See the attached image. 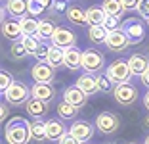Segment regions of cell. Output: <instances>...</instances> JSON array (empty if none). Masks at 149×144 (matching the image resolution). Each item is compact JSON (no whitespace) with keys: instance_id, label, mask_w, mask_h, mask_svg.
Listing matches in <instances>:
<instances>
[{"instance_id":"6da1fadb","label":"cell","mask_w":149,"mask_h":144,"mask_svg":"<svg viewBox=\"0 0 149 144\" xmlns=\"http://www.w3.org/2000/svg\"><path fill=\"white\" fill-rule=\"evenodd\" d=\"M4 140L6 144H29L31 136V121L25 117H12L4 125Z\"/></svg>"},{"instance_id":"7a4b0ae2","label":"cell","mask_w":149,"mask_h":144,"mask_svg":"<svg viewBox=\"0 0 149 144\" xmlns=\"http://www.w3.org/2000/svg\"><path fill=\"white\" fill-rule=\"evenodd\" d=\"M2 96H4V102L10 106H25L27 100L31 98V87L15 81Z\"/></svg>"},{"instance_id":"3957f363","label":"cell","mask_w":149,"mask_h":144,"mask_svg":"<svg viewBox=\"0 0 149 144\" xmlns=\"http://www.w3.org/2000/svg\"><path fill=\"white\" fill-rule=\"evenodd\" d=\"M105 75L113 81V85L130 83V79L134 77L130 67H128V61H124V60H115L113 64H109L105 69Z\"/></svg>"},{"instance_id":"277c9868","label":"cell","mask_w":149,"mask_h":144,"mask_svg":"<svg viewBox=\"0 0 149 144\" xmlns=\"http://www.w3.org/2000/svg\"><path fill=\"white\" fill-rule=\"evenodd\" d=\"M105 67V58L97 52L96 48H86L82 50V69L86 73H101Z\"/></svg>"},{"instance_id":"5b68a950","label":"cell","mask_w":149,"mask_h":144,"mask_svg":"<svg viewBox=\"0 0 149 144\" xmlns=\"http://www.w3.org/2000/svg\"><path fill=\"white\" fill-rule=\"evenodd\" d=\"M120 29L126 33V37L130 39L132 44H140L145 39V25L141 21V18H128L120 23Z\"/></svg>"},{"instance_id":"8992f818","label":"cell","mask_w":149,"mask_h":144,"mask_svg":"<svg viewBox=\"0 0 149 144\" xmlns=\"http://www.w3.org/2000/svg\"><path fill=\"white\" fill-rule=\"evenodd\" d=\"M94 125H96V129L101 135H115L118 131V127H120V119L113 112H100L96 115Z\"/></svg>"},{"instance_id":"52a82bcc","label":"cell","mask_w":149,"mask_h":144,"mask_svg":"<svg viewBox=\"0 0 149 144\" xmlns=\"http://www.w3.org/2000/svg\"><path fill=\"white\" fill-rule=\"evenodd\" d=\"M130 39L126 37L123 29H117V31H111L109 37L105 40V46L109 52H115V54H120V52H126L128 46H130Z\"/></svg>"},{"instance_id":"ba28073f","label":"cell","mask_w":149,"mask_h":144,"mask_svg":"<svg viewBox=\"0 0 149 144\" xmlns=\"http://www.w3.org/2000/svg\"><path fill=\"white\" fill-rule=\"evenodd\" d=\"M113 98L117 100V104H120V106H132L138 100V88L134 87V85H130V83L115 85Z\"/></svg>"},{"instance_id":"9c48e42d","label":"cell","mask_w":149,"mask_h":144,"mask_svg":"<svg viewBox=\"0 0 149 144\" xmlns=\"http://www.w3.org/2000/svg\"><path fill=\"white\" fill-rule=\"evenodd\" d=\"M94 131H96V125L88 121H82V119H77V121L71 123L69 127V135H73L77 140H80L82 144H88V140L94 136Z\"/></svg>"},{"instance_id":"30bf717a","label":"cell","mask_w":149,"mask_h":144,"mask_svg":"<svg viewBox=\"0 0 149 144\" xmlns=\"http://www.w3.org/2000/svg\"><path fill=\"white\" fill-rule=\"evenodd\" d=\"M54 67L50 66L48 61H36L35 66L31 67V77L35 79V83H48L52 85L54 79H56V73H54Z\"/></svg>"},{"instance_id":"8fae6325","label":"cell","mask_w":149,"mask_h":144,"mask_svg":"<svg viewBox=\"0 0 149 144\" xmlns=\"http://www.w3.org/2000/svg\"><path fill=\"white\" fill-rule=\"evenodd\" d=\"M52 44L63 48V50L71 48V46H77V35L71 29H67V27H57L52 37Z\"/></svg>"},{"instance_id":"7c38bea8","label":"cell","mask_w":149,"mask_h":144,"mask_svg":"<svg viewBox=\"0 0 149 144\" xmlns=\"http://www.w3.org/2000/svg\"><path fill=\"white\" fill-rule=\"evenodd\" d=\"M67 133H69V129L65 127L63 119H50V121H46V140L59 142Z\"/></svg>"},{"instance_id":"4fadbf2b","label":"cell","mask_w":149,"mask_h":144,"mask_svg":"<svg viewBox=\"0 0 149 144\" xmlns=\"http://www.w3.org/2000/svg\"><path fill=\"white\" fill-rule=\"evenodd\" d=\"M25 109H27V115H29V117H33V119H42V117H46V115H48L50 104L31 96V98L27 100V104H25Z\"/></svg>"},{"instance_id":"5bb4252c","label":"cell","mask_w":149,"mask_h":144,"mask_svg":"<svg viewBox=\"0 0 149 144\" xmlns=\"http://www.w3.org/2000/svg\"><path fill=\"white\" fill-rule=\"evenodd\" d=\"M2 35H4V39L12 40V42H17V40H21L23 37V29H21V23H19V19H6V21H2Z\"/></svg>"},{"instance_id":"9a60e30c","label":"cell","mask_w":149,"mask_h":144,"mask_svg":"<svg viewBox=\"0 0 149 144\" xmlns=\"http://www.w3.org/2000/svg\"><path fill=\"white\" fill-rule=\"evenodd\" d=\"M4 10L12 19H21L29 16V8H27V0H6Z\"/></svg>"},{"instance_id":"2e32d148","label":"cell","mask_w":149,"mask_h":144,"mask_svg":"<svg viewBox=\"0 0 149 144\" xmlns=\"http://www.w3.org/2000/svg\"><path fill=\"white\" fill-rule=\"evenodd\" d=\"M31 96L50 104V102L56 100V88H54L52 85H48V83H35L31 87Z\"/></svg>"},{"instance_id":"e0dca14e","label":"cell","mask_w":149,"mask_h":144,"mask_svg":"<svg viewBox=\"0 0 149 144\" xmlns=\"http://www.w3.org/2000/svg\"><path fill=\"white\" fill-rule=\"evenodd\" d=\"M86 98H88V96L84 94L77 85H71V87H67L65 90H63V100L69 102V104H73V106H77L79 109L86 104Z\"/></svg>"},{"instance_id":"ac0fdd59","label":"cell","mask_w":149,"mask_h":144,"mask_svg":"<svg viewBox=\"0 0 149 144\" xmlns=\"http://www.w3.org/2000/svg\"><path fill=\"white\" fill-rule=\"evenodd\" d=\"M74 85H77V87H79L86 96H94L96 92H100V88H97V81H96V75H92V73L80 75V77L77 79V83H74Z\"/></svg>"},{"instance_id":"d6986e66","label":"cell","mask_w":149,"mask_h":144,"mask_svg":"<svg viewBox=\"0 0 149 144\" xmlns=\"http://www.w3.org/2000/svg\"><path fill=\"white\" fill-rule=\"evenodd\" d=\"M65 67L71 71L82 69V52L77 46L65 48Z\"/></svg>"},{"instance_id":"ffe728a7","label":"cell","mask_w":149,"mask_h":144,"mask_svg":"<svg viewBox=\"0 0 149 144\" xmlns=\"http://www.w3.org/2000/svg\"><path fill=\"white\" fill-rule=\"evenodd\" d=\"M126 61H128V67H130V71H132L134 77H140V75L149 67V60L143 56V54H132Z\"/></svg>"},{"instance_id":"44dd1931","label":"cell","mask_w":149,"mask_h":144,"mask_svg":"<svg viewBox=\"0 0 149 144\" xmlns=\"http://www.w3.org/2000/svg\"><path fill=\"white\" fill-rule=\"evenodd\" d=\"M56 29H57L56 19H50V18L40 19V21H38V31H36V37H38L40 40H52Z\"/></svg>"},{"instance_id":"7402d4cb","label":"cell","mask_w":149,"mask_h":144,"mask_svg":"<svg viewBox=\"0 0 149 144\" xmlns=\"http://www.w3.org/2000/svg\"><path fill=\"white\" fill-rule=\"evenodd\" d=\"M46 61H48L54 69L65 67V50H63V48H59V46H54V44H50V52H48Z\"/></svg>"},{"instance_id":"603a6c76","label":"cell","mask_w":149,"mask_h":144,"mask_svg":"<svg viewBox=\"0 0 149 144\" xmlns=\"http://www.w3.org/2000/svg\"><path fill=\"white\" fill-rule=\"evenodd\" d=\"M86 19L88 25H103L107 19V12L103 10V6H90L86 10Z\"/></svg>"},{"instance_id":"cb8c5ba5","label":"cell","mask_w":149,"mask_h":144,"mask_svg":"<svg viewBox=\"0 0 149 144\" xmlns=\"http://www.w3.org/2000/svg\"><path fill=\"white\" fill-rule=\"evenodd\" d=\"M107 37H109V31L103 25H90L88 27V40L92 44H105Z\"/></svg>"},{"instance_id":"d4e9b609","label":"cell","mask_w":149,"mask_h":144,"mask_svg":"<svg viewBox=\"0 0 149 144\" xmlns=\"http://www.w3.org/2000/svg\"><path fill=\"white\" fill-rule=\"evenodd\" d=\"M52 2H54V0H27L29 16H33V18H38V16H42L46 10L52 8Z\"/></svg>"},{"instance_id":"484cf974","label":"cell","mask_w":149,"mask_h":144,"mask_svg":"<svg viewBox=\"0 0 149 144\" xmlns=\"http://www.w3.org/2000/svg\"><path fill=\"white\" fill-rule=\"evenodd\" d=\"M65 18L69 19V23H73V25H88V19H86V10H80L77 8V6H71L69 10L65 12Z\"/></svg>"},{"instance_id":"4316f807","label":"cell","mask_w":149,"mask_h":144,"mask_svg":"<svg viewBox=\"0 0 149 144\" xmlns=\"http://www.w3.org/2000/svg\"><path fill=\"white\" fill-rule=\"evenodd\" d=\"M79 115V108L73 104H69V102L61 100L59 104H57V117L59 119H74Z\"/></svg>"},{"instance_id":"83f0119b","label":"cell","mask_w":149,"mask_h":144,"mask_svg":"<svg viewBox=\"0 0 149 144\" xmlns=\"http://www.w3.org/2000/svg\"><path fill=\"white\" fill-rule=\"evenodd\" d=\"M31 136L35 142H44L46 140V121L33 119L31 121Z\"/></svg>"},{"instance_id":"f1b7e54d","label":"cell","mask_w":149,"mask_h":144,"mask_svg":"<svg viewBox=\"0 0 149 144\" xmlns=\"http://www.w3.org/2000/svg\"><path fill=\"white\" fill-rule=\"evenodd\" d=\"M38 21H40V19L33 18V16H25V18L19 19L21 29H23V35H25V37H35L36 31H38Z\"/></svg>"},{"instance_id":"f546056e","label":"cell","mask_w":149,"mask_h":144,"mask_svg":"<svg viewBox=\"0 0 149 144\" xmlns=\"http://www.w3.org/2000/svg\"><path fill=\"white\" fill-rule=\"evenodd\" d=\"M103 10L107 12V16H117V18H123L124 8L120 4V0H103Z\"/></svg>"},{"instance_id":"4dcf8cb0","label":"cell","mask_w":149,"mask_h":144,"mask_svg":"<svg viewBox=\"0 0 149 144\" xmlns=\"http://www.w3.org/2000/svg\"><path fill=\"white\" fill-rule=\"evenodd\" d=\"M96 81H97V88H100V92H103V94H109V92L115 90L113 81H111L105 73H97L96 75Z\"/></svg>"},{"instance_id":"1f68e13d","label":"cell","mask_w":149,"mask_h":144,"mask_svg":"<svg viewBox=\"0 0 149 144\" xmlns=\"http://www.w3.org/2000/svg\"><path fill=\"white\" fill-rule=\"evenodd\" d=\"M23 44H25V48H27V52H29V56H35L36 52H38V48H40V44L44 42V40H40L38 37H23Z\"/></svg>"},{"instance_id":"d6a6232c","label":"cell","mask_w":149,"mask_h":144,"mask_svg":"<svg viewBox=\"0 0 149 144\" xmlns=\"http://www.w3.org/2000/svg\"><path fill=\"white\" fill-rule=\"evenodd\" d=\"M10 56H12V60H23V58L29 56V52H27L23 40H17V42L12 44V48H10Z\"/></svg>"},{"instance_id":"836d02e7","label":"cell","mask_w":149,"mask_h":144,"mask_svg":"<svg viewBox=\"0 0 149 144\" xmlns=\"http://www.w3.org/2000/svg\"><path fill=\"white\" fill-rule=\"evenodd\" d=\"M13 83H15V81H13V77H12V75H10L6 69H2V73H0V92L4 94V92L8 90V88L12 87Z\"/></svg>"},{"instance_id":"e575fe53","label":"cell","mask_w":149,"mask_h":144,"mask_svg":"<svg viewBox=\"0 0 149 144\" xmlns=\"http://www.w3.org/2000/svg\"><path fill=\"white\" fill-rule=\"evenodd\" d=\"M103 27H105L107 31H117V29H120V18H117V16H107V19H105V23H103Z\"/></svg>"},{"instance_id":"d590c367","label":"cell","mask_w":149,"mask_h":144,"mask_svg":"<svg viewBox=\"0 0 149 144\" xmlns=\"http://www.w3.org/2000/svg\"><path fill=\"white\" fill-rule=\"evenodd\" d=\"M136 12L140 13L141 19H145V21H147V19H149V0H140V4H138Z\"/></svg>"},{"instance_id":"8d00e7d4","label":"cell","mask_w":149,"mask_h":144,"mask_svg":"<svg viewBox=\"0 0 149 144\" xmlns=\"http://www.w3.org/2000/svg\"><path fill=\"white\" fill-rule=\"evenodd\" d=\"M71 6H69V0H54L52 2V10L54 13H59V12H67Z\"/></svg>"},{"instance_id":"74e56055","label":"cell","mask_w":149,"mask_h":144,"mask_svg":"<svg viewBox=\"0 0 149 144\" xmlns=\"http://www.w3.org/2000/svg\"><path fill=\"white\" fill-rule=\"evenodd\" d=\"M48 52H50V44H48V42H42V44H40V48H38V52L35 54L36 61H46Z\"/></svg>"},{"instance_id":"f35d334b","label":"cell","mask_w":149,"mask_h":144,"mask_svg":"<svg viewBox=\"0 0 149 144\" xmlns=\"http://www.w3.org/2000/svg\"><path fill=\"white\" fill-rule=\"evenodd\" d=\"M120 4H123L124 12H126V10H136L138 4H140V0H120Z\"/></svg>"},{"instance_id":"ab89813d","label":"cell","mask_w":149,"mask_h":144,"mask_svg":"<svg viewBox=\"0 0 149 144\" xmlns=\"http://www.w3.org/2000/svg\"><path fill=\"white\" fill-rule=\"evenodd\" d=\"M59 144H82V142H80V140H77L73 135H69V133H67V135L59 140Z\"/></svg>"},{"instance_id":"60d3db41","label":"cell","mask_w":149,"mask_h":144,"mask_svg":"<svg viewBox=\"0 0 149 144\" xmlns=\"http://www.w3.org/2000/svg\"><path fill=\"white\" fill-rule=\"evenodd\" d=\"M140 83H141V85H143V87L149 90V67H147V69H145L143 73L140 75Z\"/></svg>"},{"instance_id":"b9f144b4","label":"cell","mask_w":149,"mask_h":144,"mask_svg":"<svg viewBox=\"0 0 149 144\" xmlns=\"http://www.w3.org/2000/svg\"><path fill=\"white\" fill-rule=\"evenodd\" d=\"M8 106L10 104H2V109H0V117H2V121H6V119H8Z\"/></svg>"},{"instance_id":"7bdbcfd3","label":"cell","mask_w":149,"mask_h":144,"mask_svg":"<svg viewBox=\"0 0 149 144\" xmlns=\"http://www.w3.org/2000/svg\"><path fill=\"white\" fill-rule=\"evenodd\" d=\"M143 106H145V109L149 112V90H147V94L143 96Z\"/></svg>"},{"instance_id":"ee69618b","label":"cell","mask_w":149,"mask_h":144,"mask_svg":"<svg viewBox=\"0 0 149 144\" xmlns=\"http://www.w3.org/2000/svg\"><path fill=\"white\" fill-rule=\"evenodd\" d=\"M143 125H145V129H149V115L143 119Z\"/></svg>"},{"instance_id":"f6af8a7d","label":"cell","mask_w":149,"mask_h":144,"mask_svg":"<svg viewBox=\"0 0 149 144\" xmlns=\"http://www.w3.org/2000/svg\"><path fill=\"white\" fill-rule=\"evenodd\" d=\"M143 144H149V135L145 136V140H143Z\"/></svg>"},{"instance_id":"bcb514c9","label":"cell","mask_w":149,"mask_h":144,"mask_svg":"<svg viewBox=\"0 0 149 144\" xmlns=\"http://www.w3.org/2000/svg\"><path fill=\"white\" fill-rule=\"evenodd\" d=\"M103 144H117V142H113V140H109V142H103Z\"/></svg>"},{"instance_id":"7dc6e473","label":"cell","mask_w":149,"mask_h":144,"mask_svg":"<svg viewBox=\"0 0 149 144\" xmlns=\"http://www.w3.org/2000/svg\"><path fill=\"white\" fill-rule=\"evenodd\" d=\"M126 144H138V142H126Z\"/></svg>"},{"instance_id":"c3c4849f","label":"cell","mask_w":149,"mask_h":144,"mask_svg":"<svg viewBox=\"0 0 149 144\" xmlns=\"http://www.w3.org/2000/svg\"><path fill=\"white\" fill-rule=\"evenodd\" d=\"M147 27H149V19H147Z\"/></svg>"},{"instance_id":"681fc988","label":"cell","mask_w":149,"mask_h":144,"mask_svg":"<svg viewBox=\"0 0 149 144\" xmlns=\"http://www.w3.org/2000/svg\"><path fill=\"white\" fill-rule=\"evenodd\" d=\"M147 52H149V50H147Z\"/></svg>"},{"instance_id":"f907efd6","label":"cell","mask_w":149,"mask_h":144,"mask_svg":"<svg viewBox=\"0 0 149 144\" xmlns=\"http://www.w3.org/2000/svg\"><path fill=\"white\" fill-rule=\"evenodd\" d=\"M4 2H6V0H4Z\"/></svg>"}]
</instances>
